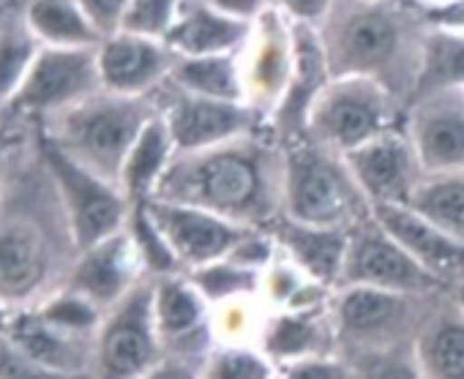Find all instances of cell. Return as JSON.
I'll return each mask as SVG.
<instances>
[{
	"label": "cell",
	"instance_id": "cell-1",
	"mask_svg": "<svg viewBox=\"0 0 464 379\" xmlns=\"http://www.w3.org/2000/svg\"><path fill=\"white\" fill-rule=\"evenodd\" d=\"M150 200L202 208L266 232L285 211V147L249 134L208 150L175 153Z\"/></svg>",
	"mask_w": 464,
	"mask_h": 379
},
{
	"label": "cell",
	"instance_id": "cell-2",
	"mask_svg": "<svg viewBox=\"0 0 464 379\" xmlns=\"http://www.w3.org/2000/svg\"><path fill=\"white\" fill-rule=\"evenodd\" d=\"M156 112L153 96L134 99L102 88L80 104L53 115L47 139L93 175L118 185L129 150Z\"/></svg>",
	"mask_w": 464,
	"mask_h": 379
},
{
	"label": "cell",
	"instance_id": "cell-3",
	"mask_svg": "<svg viewBox=\"0 0 464 379\" xmlns=\"http://www.w3.org/2000/svg\"><path fill=\"white\" fill-rule=\"evenodd\" d=\"M282 216L331 230H353L372 216L342 153L298 137L285 145V211Z\"/></svg>",
	"mask_w": 464,
	"mask_h": 379
},
{
	"label": "cell",
	"instance_id": "cell-4",
	"mask_svg": "<svg viewBox=\"0 0 464 379\" xmlns=\"http://www.w3.org/2000/svg\"><path fill=\"white\" fill-rule=\"evenodd\" d=\"M440 295H404L374 287H339L331 298L336 355L358 357L410 346L431 303Z\"/></svg>",
	"mask_w": 464,
	"mask_h": 379
},
{
	"label": "cell",
	"instance_id": "cell-5",
	"mask_svg": "<svg viewBox=\"0 0 464 379\" xmlns=\"http://www.w3.org/2000/svg\"><path fill=\"white\" fill-rule=\"evenodd\" d=\"M323 50L331 80L369 77L382 82L396 99H412L418 71L404 63L401 28L382 9H342L331 23V36Z\"/></svg>",
	"mask_w": 464,
	"mask_h": 379
},
{
	"label": "cell",
	"instance_id": "cell-6",
	"mask_svg": "<svg viewBox=\"0 0 464 379\" xmlns=\"http://www.w3.org/2000/svg\"><path fill=\"white\" fill-rule=\"evenodd\" d=\"M399 99L369 77H334L314 96L304 137L347 156L396 128Z\"/></svg>",
	"mask_w": 464,
	"mask_h": 379
},
{
	"label": "cell",
	"instance_id": "cell-7",
	"mask_svg": "<svg viewBox=\"0 0 464 379\" xmlns=\"http://www.w3.org/2000/svg\"><path fill=\"white\" fill-rule=\"evenodd\" d=\"M44 158L63 203L66 232L74 254L126 230L134 205L115 183L93 175L50 139L44 142Z\"/></svg>",
	"mask_w": 464,
	"mask_h": 379
},
{
	"label": "cell",
	"instance_id": "cell-8",
	"mask_svg": "<svg viewBox=\"0 0 464 379\" xmlns=\"http://www.w3.org/2000/svg\"><path fill=\"white\" fill-rule=\"evenodd\" d=\"M164 357V344L153 314V279L137 284L104 314L96 333L93 376L140 379Z\"/></svg>",
	"mask_w": 464,
	"mask_h": 379
},
{
	"label": "cell",
	"instance_id": "cell-9",
	"mask_svg": "<svg viewBox=\"0 0 464 379\" xmlns=\"http://www.w3.org/2000/svg\"><path fill=\"white\" fill-rule=\"evenodd\" d=\"M342 287H374L404 295H440L448 292L434 276H429L377 222H366L350 230L347 260Z\"/></svg>",
	"mask_w": 464,
	"mask_h": 379
},
{
	"label": "cell",
	"instance_id": "cell-10",
	"mask_svg": "<svg viewBox=\"0 0 464 379\" xmlns=\"http://www.w3.org/2000/svg\"><path fill=\"white\" fill-rule=\"evenodd\" d=\"M167 96L156 101L178 153L208 150L224 142H236L257 131L260 115L244 101H221L208 96H194L164 82Z\"/></svg>",
	"mask_w": 464,
	"mask_h": 379
},
{
	"label": "cell",
	"instance_id": "cell-11",
	"mask_svg": "<svg viewBox=\"0 0 464 379\" xmlns=\"http://www.w3.org/2000/svg\"><path fill=\"white\" fill-rule=\"evenodd\" d=\"M102 90L96 50L42 47L9 107L58 115Z\"/></svg>",
	"mask_w": 464,
	"mask_h": 379
},
{
	"label": "cell",
	"instance_id": "cell-12",
	"mask_svg": "<svg viewBox=\"0 0 464 379\" xmlns=\"http://www.w3.org/2000/svg\"><path fill=\"white\" fill-rule=\"evenodd\" d=\"M153 314L164 355L205 363L216 346L213 308L186 273L153 279Z\"/></svg>",
	"mask_w": 464,
	"mask_h": 379
},
{
	"label": "cell",
	"instance_id": "cell-13",
	"mask_svg": "<svg viewBox=\"0 0 464 379\" xmlns=\"http://www.w3.org/2000/svg\"><path fill=\"white\" fill-rule=\"evenodd\" d=\"M404 131L423 175L464 172V90H440L415 99Z\"/></svg>",
	"mask_w": 464,
	"mask_h": 379
},
{
	"label": "cell",
	"instance_id": "cell-14",
	"mask_svg": "<svg viewBox=\"0 0 464 379\" xmlns=\"http://www.w3.org/2000/svg\"><path fill=\"white\" fill-rule=\"evenodd\" d=\"M344 158L372 208L407 205L418 183L423 180V169L404 126L374 137Z\"/></svg>",
	"mask_w": 464,
	"mask_h": 379
},
{
	"label": "cell",
	"instance_id": "cell-15",
	"mask_svg": "<svg viewBox=\"0 0 464 379\" xmlns=\"http://www.w3.org/2000/svg\"><path fill=\"white\" fill-rule=\"evenodd\" d=\"M145 208L150 219L156 222V227L161 230V235L167 238L169 249L175 251L186 273L194 268L227 260L249 232H255L249 227L232 224L210 211L191 208V205L148 200Z\"/></svg>",
	"mask_w": 464,
	"mask_h": 379
},
{
	"label": "cell",
	"instance_id": "cell-16",
	"mask_svg": "<svg viewBox=\"0 0 464 379\" xmlns=\"http://www.w3.org/2000/svg\"><path fill=\"white\" fill-rule=\"evenodd\" d=\"M102 88L118 96L150 99L169 80L178 55L156 39L115 33L96 50Z\"/></svg>",
	"mask_w": 464,
	"mask_h": 379
},
{
	"label": "cell",
	"instance_id": "cell-17",
	"mask_svg": "<svg viewBox=\"0 0 464 379\" xmlns=\"http://www.w3.org/2000/svg\"><path fill=\"white\" fill-rule=\"evenodd\" d=\"M145 268L131 243V235L123 230L85 251H80L66 273V287L91 298L99 308L110 311L118 306L137 284H142Z\"/></svg>",
	"mask_w": 464,
	"mask_h": 379
},
{
	"label": "cell",
	"instance_id": "cell-18",
	"mask_svg": "<svg viewBox=\"0 0 464 379\" xmlns=\"http://www.w3.org/2000/svg\"><path fill=\"white\" fill-rule=\"evenodd\" d=\"M53 279V254L31 224L0 227V300L12 308H34L47 295Z\"/></svg>",
	"mask_w": 464,
	"mask_h": 379
},
{
	"label": "cell",
	"instance_id": "cell-19",
	"mask_svg": "<svg viewBox=\"0 0 464 379\" xmlns=\"http://www.w3.org/2000/svg\"><path fill=\"white\" fill-rule=\"evenodd\" d=\"M372 216L442 287L450 289L464 279V241L434 227L407 205H380L372 208Z\"/></svg>",
	"mask_w": 464,
	"mask_h": 379
},
{
	"label": "cell",
	"instance_id": "cell-20",
	"mask_svg": "<svg viewBox=\"0 0 464 379\" xmlns=\"http://www.w3.org/2000/svg\"><path fill=\"white\" fill-rule=\"evenodd\" d=\"M266 232L276 241L279 254L287 257L306 279L331 289L342 287L350 230L312 227V224H301L287 216H279Z\"/></svg>",
	"mask_w": 464,
	"mask_h": 379
},
{
	"label": "cell",
	"instance_id": "cell-21",
	"mask_svg": "<svg viewBox=\"0 0 464 379\" xmlns=\"http://www.w3.org/2000/svg\"><path fill=\"white\" fill-rule=\"evenodd\" d=\"M257 346L274 360V365H287L309 357L336 355V336L331 322V306L317 311L304 308H268Z\"/></svg>",
	"mask_w": 464,
	"mask_h": 379
},
{
	"label": "cell",
	"instance_id": "cell-22",
	"mask_svg": "<svg viewBox=\"0 0 464 379\" xmlns=\"http://www.w3.org/2000/svg\"><path fill=\"white\" fill-rule=\"evenodd\" d=\"M23 355L31 360L63 371V374H93V352H96V338H82L63 333L44 322L36 308H20L12 330L6 336Z\"/></svg>",
	"mask_w": 464,
	"mask_h": 379
},
{
	"label": "cell",
	"instance_id": "cell-23",
	"mask_svg": "<svg viewBox=\"0 0 464 379\" xmlns=\"http://www.w3.org/2000/svg\"><path fill=\"white\" fill-rule=\"evenodd\" d=\"M412 349L426 379H464V314L448 292L431 303Z\"/></svg>",
	"mask_w": 464,
	"mask_h": 379
},
{
	"label": "cell",
	"instance_id": "cell-24",
	"mask_svg": "<svg viewBox=\"0 0 464 379\" xmlns=\"http://www.w3.org/2000/svg\"><path fill=\"white\" fill-rule=\"evenodd\" d=\"M246 39V25L238 17H229L218 9L197 6L175 20L164 44L178 58H208V55H232Z\"/></svg>",
	"mask_w": 464,
	"mask_h": 379
},
{
	"label": "cell",
	"instance_id": "cell-25",
	"mask_svg": "<svg viewBox=\"0 0 464 379\" xmlns=\"http://www.w3.org/2000/svg\"><path fill=\"white\" fill-rule=\"evenodd\" d=\"M175 142L169 137V128L164 123V118L156 112L145 128L140 131L134 147L126 156V164L121 169V192L129 197L131 205L137 203H148L156 192L159 180L164 177L167 166L175 158Z\"/></svg>",
	"mask_w": 464,
	"mask_h": 379
},
{
	"label": "cell",
	"instance_id": "cell-26",
	"mask_svg": "<svg viewBox=\"0 0 464 379\" xmlns=\"http://www.w3.org/2000/svg\"><path fill=\"white\" fill-rule=\"evenodd\" d=\"M25 20L44 47L99 50L104 42L77 0H31Z\"/></svg>",
	"mask_w": 464,
	"mask_h": 379
},
{
	"label": "cell",
	"instance_id": "cell-27",
	"mask_svg": "<svg viewBox=\"0 0 464 379\" xmlns=\"http://www.w3.org/2000/svg\"><path fill=\"white\" fill-rule=\"evenodd\" d=\"M169 82L186 93L244 101V74L236 55H208V58H178L169 74Z\"/></svg>",
	"mask_w": 464,
	"mask_h": 379
},
{
	"label": "cell",
	"instance_id": "cell-28",
	"mask_svg": "<svg viewBox=\"0 0 464 379\" xmlns=\"http://www.w3.org/2000/svg\"><path fill=\"white\" fill-rule=\"evenodd\" d=\"M407 208H412L448 235L464 241V172L423 175Z\"/></svg>",
	"mask_w": 464,
	"mask_h": 379
},
{
	"label": "cell",
	"instance_id": "cell-29",
	"mask_svg": "<svg viewBox=\"0 0 464 379\" xmlns=\"http://www.w3.org/2000/svg\"><path fill=\"white\" fill-rule=\"evenodd\" d=\"M440 90H464V36L461 33H431L420 44V71L412 90V99L440 93Z\"/></svg>",
	"mask_w": 464,
	"mask_h": 379
},
{
	"label": "cell",
	"instance_id": "cell-30",
	"mask_svg": "<svg viewBox=\"0 0 464 379\" xmlns=\"http://www.w3.org/2000/svg\"><path fill=\"white\" fill-rule=\"evenodd\" d=\"M186 276L202 292V298L210 303V308L236 303V300L263 298V273L249 270L232 260H218V262L194 268Z\"/></svg>",
	"mask_w": 464,
	"mask_h": 379
},
{
	"label": "cell",
	"instance_id": "cell-31",
	"mask_svg": "<svg viewBox=\"0 0 464 379\" xmlns=\"http://www.w3.org/2000/svg\"><path fill=\"white\" fill-rule=\"evenodd\" d=\"M34 308L53 327H58L63 333H72V336H82V338H96V333H99V327L104 322V314H107L91 298L69 289L66 284H61L53 295H47Z\"/></svg>",
	"mask_w": 464,
	"mask_h": 379
},
{
	"label": "cell",
	"instance_id": "cell-32",
	"mask_svg": "<svg viewBox=\"0 0 464 379\" xmlns=\"http://www.w3.org/2000/svg\"><path fill=\"white\" fill-rule=\"evenodd\" d=\"M199 379H276V365L257 344H216Z\"/></svg>",
	"mask_w": 464,
	"mask_h": 379
},
{
	"label": "cell",
	"instance_id": "cell-33",
	"mask_svg": "<svg viewBox=\"0 0 464 379\" xmlns=\"http://www.w3.org/2000/svg\"><path fill=\"white\" fill-rule=\"evenodd\" d=\"M126 232L131 235V243L140 254V262L145 268L148 279H164V276H175V273H186L183 265L178 262L175 251L169 249L167 238L161 235V230L156 227V222L150 219L145 203H137L131 208Z\"/></svg>",
	"mask_w": 464,
	"mask_h": 379
},
{
	"label": "cell",
	"instance_id": "cell-34",
	"mask_svg": "<svg viewBox=\"0 0 464 379\" xmlns=\"http://www.w3.org/2000/svg\"><path fill=\"white\" fill-rule=\"evenodd\" d=\"M42 47L25 33L0 31V104H12Z\"/></svg>",
	"mask_w": 464,
	"mask_h": 379
},
{
	"label": "cell",
	"instance_id": "cell-35",
	"mask_svg": "<svg viewBox=\"0 0 464 379\" xmlns=\"http://www.w3.org/2000/svg\"><path fill=\"white\" fill-rule=\"evenodd\" d=\"M353 368V379H426L412 344L388 352H372L358 357H344Z\"/></svg>",
	"mask_w": 464,
	"mask_h": 379
},
{
	"label": "cell",
	"instance_id": "cell-36",
	"mask_svg": "<svg viewBox=\"0 0 464 379\" xmlns=\"http://www.w3.org/2000/svg\"><path fill=\"white\" fill-rule=\"evenodd\" d=\"M175 25V0H129L118 33H134L145 39H167Z\"/></svg>",
	"mask_w": 464,
	"mask_h": 379
},
{
	"label": "cell",
	"instance_id": "cell-37",
	"mask_svg": "<svg viewBox=\"0 0 464 379\" xmlns=\"http://www.w3.org/2000/svg\"><path fill=\"white\" fill-rule=\"evenodd\" d=\"M0 379H96L93 374L53 371L23 355L6 336H0Z\"/></svg>",
	"mask_w": 464,
	"mask_h": 379
},
{
	"label": "cell",
	"instance_id": "cell-38",
	"mask_svg": "<svg viewBox=\"0 0 464 379\" xmlns=\"http://www.w3.org/2000/svg\"><path fill=\"white\" fill-rule=\"evenodd\" d=\"M276 379H353V368L342 355H328L279 365Z\"/></svg>",
	"mask_w": 464,
	"mask_h": 379
},
{
	"label": "cell",
	"instance_id": "cell-39",
	"mask_svg": "<svg viewBox=\"0 0 464 379\" xmlns=\"http://www.w3.org/2000/svg\"><path fill=\"white\" fill-rule=\"evenodd\" d=\"M82 6V12L88 14V20L96 25V31L110 39L121 31L123 14L129 9V0H77Z\"/></svg>",
	"mask_w": 464,
	"mask_h": 379
},
{
	"label": "cell",
	"instance_id": "cell-40",
	"mask_svg": "<svg viewBox=\"0 0 464 379\" xmlns=\"http://www.w3.org/2000/svg\"><path fill=\"white\" fill-rule=\"evenodd\" d=\"M199 371H202V363H194V360H186V357H175V355H164L140 379H199Z\"/></svg>",
	"mask_w": 464,
	"mask_h": 379
},
{
	"label": "cell",
	"instance_id": "cell-41",
	"mask_svg": "<svg viewBox=\"0 0 464 379\" xmlns=\"http://www.w3.org/2000/svg\"><path fill=\"white\" fill-rule=\"evenodd\" d=\"M213 6L218 12L229 14V17H238L241 20V17H249V14L257 12L260 0H213Z\"/></svg>",
	"mask_w": 464,
	"mask_h": 379
},
{
	"label": "cell",
	"instance_id": "cell-42",
	"mask_svg": "<svg viewBox=\"0 0 464 379\" xmlns=\"http://www.w3.org/2000/svg\"><path fill=\"white\" fill-rule=\"evenodd\" d=\"M285 6L293 12V14H298L301 20H314V17H320L323 12H325V0H285Z\"/></svg>",
	"mask_w": 464,
	"mask_h": 379
},
{
	"label": "cell",
	"instance_id": "cell-43",
	"mask_svg": "<svg viewBox=\"0 0 464 379\" xmlns=\"http://www.w3.org/2000/svg\"><path fill=\"white\" fill-rule=\"evenodd\" d=\"M17 311H20V308H12V306H6L4 300H0V336H9Z\"/></svg>",
	"mask_w": 464,
	"mask_h": 379
},
{
	"label": "cell",
	"instance_id": "cell-44",
	"mask_svg": "<svg viewBox=\"0 0 464 379\" xmlns=\"http://www.w3.org/2000/svg\"><path fill=\"white\" fill-rule=\"evenodd\" d=\"M448 295H450V300L461 308V314H464V279L461 281H456L450 289H448Z\"/></svg>",
	"mask_w": 464,
	"mask_h": 379
}]
</instances>
